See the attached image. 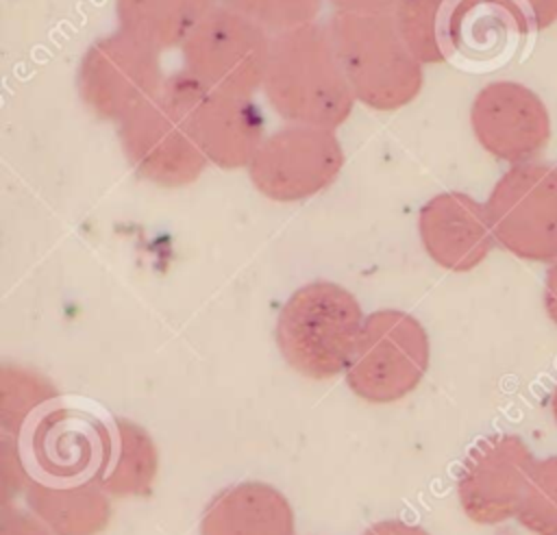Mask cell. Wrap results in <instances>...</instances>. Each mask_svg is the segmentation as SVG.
I'll use <instances>...</instances> for the list:
<instances>
[{
    "label": "cell",
    "mask_w": 557,
    "mask_h": 535,
    "mask_svg": "<svg viewBox=\"0 0 557 535\" xmlns=\"http://www.w3.org/2000/svg\"><path fill=\"white\" fill-rule=\"evenodd\" d=\"M263 94L287 124L329 130L342 126L357 102L329 26L315 22L272 37Z\"/></svg>",
    "instance_id": "obj_1"
},
{
    "label": "cell",
    "mask_w": 557,
    "mask_h": 535,
    "mask_svg": "<svg viewBox=\"0 0 557 535\" xmlns=\"http://www.w3.org/2000/svg\"><path fill=\"white\" fill-rule=\"evenodd\" d=\"M357 298L331 281L298 287L276 318V346L292 370L329 381L348 370L363 328Z\"/></svg>",
    "instance_id": "obj_2"
},
{
    "label": "cell",
    "mask_w": 557,
    "mask_h": 535,
    "mask_svg": "<svg viewBox=\"0 0 557 535\" xmlns=\"http://www.w3.org/2000/svg\"><path fill=\"white\" fill-rule=\"evenodd\" d=\"M329 33L357 102L396 111L418 98L424 72L392 15L337 13Z\"/></svg>",
    "instance_id": "obj_3"
},
{
    "label": "cell",
    "mask_w": 557,
    "mask_h": 535,
    "mask_svg": "<svg viewBox=\"0 0 557 535\" xmlns=\"http://www.w3.org/2000/svg\"><path fill=\"white\" fill-rule=\"evenodd\" d=\"M159 96L220 170L248 167L265 139L263 115L250 96L207 87L185 70L165 78Z\"/></svg>",
    "instance_id": "obj_4"
},
{
    "label": "cell",
    "mask_w": 557,
    "mask_h": 535,
    "mask_svg": "<svg viewBox=\"0 0 557 535\" xmlns=\"http://www.w3.org/2000/svg\"><path fill=\"white\" fill-rule=\"evenodd\" d=\"M429 361L431 341L422 322L400 309H379L366 315L344 376L357 398L387 405L403 400L422 383Z\"/></svg>",
    "instance_id": "obj_5"
},
{
    "label": "cell",
    "mask_w": 557,
    "mask_h": 535,
    "mask_svg": "<svg viewBox=\"0 0 557 535\" xmlns=\"http://www.w3.org/2000/svg\"><path fill=\"white\" fill-rule=\"evenodd\" d=\"M500 248L524 261H557V167L529 161L511 165L485 200Z\"/></svg>",
    "instance_id": "obj_6"
},
{
    "label": "cell",
    "mask_w": 557,
    "mask_h": 535,
    "mask_svg": "<svg viewBox=\"0 0 557 535\" xmlns=\"http://www.w3.org/2000/svg\"><path fill=\"white\" fill-rule=\"evenodd\" d=\"M76 87L96 117L120 124L161 94L159 50L124 30L100 37L81 59Z\"/></svg>",
    "instance_id": "obj_7"
},
{
    "label": "cell",
    "mask_w": 557,
    "mask_h": 535,
    "mask_svg": "<svg viewBox=\"0 0 557 535\" xmlns=\"http://www.w3.org/2000/svg\"><path fill=\"white\" fill-rule=\"evenodd\" d=\"M270 43L255 22L224 4L213 7L181 46L183 70L207 87L252 96L263 87Z\"/></svg>",
    "instance_id": "obj_8"
},
{
    "label": "cell",
    "mask_w": 557,
    "mask_h": 535,
    "mask_svg": "<svg viewBox=\"0 0 557 535\" xmlns=\"http://www.w3.org/2000/svg\"><path fill=\"white\" fill-rule=\"evenodd\" d=\"M342 165L344 150L333 130L289 124L265 135L248 165V176L261 196L298 202L326 189Z\"/></svg>",
    "instance_id": "obj_9"
},
{
    "label": "cell",
    "mask_w": 557,
    "mask_h": 535,
    "mask_svg": "<svg viewBox=\"0 0 557 535\" xmlns=\"http://www.w3.org/2000/svg\"><path fill=\"white\" fill-rule=\"evenodd\" d=\"M535 461L529 444L516 433L479 439L457 476V498L466 518L483 526L516 518Z\"/></svg>",
    "instance_id": "obj_10"
},
{
    "label": "cell",
    "mask_w": 557,
    "mask_h": 535,
    "mask_svg": "<svg viewBox=\"0 0 557 535\" xmlns=\"http://www.w3.org/2000/svg\"><path fill=\"white\" fill-rule=\"evenodd\" d=\"M470 124L483 150L509 165L535 161L550 139L546 104L516 80H494L481 87L470 107Z\"/></svg>",
    "instance_id": "obj_11"
},
{
    "label": "cell",
    "mask_w": 557,
    "mask_h": 535,
    "mask_svg": "<svg viewBox=\"0 0 557 535\" xmlns=\"http://www.w3.org/2000/svg\"><path fill=\"white\" fill-rule=\"evenodd\" d=\"M117 139L137 176L159 187L191 185L209 163L161 96L122 120Z\"/></svg>",
    "instance_id": "obj_12"
},
{
    "label": "cell",
    "mask_w": 557,
    "mask_h": 535,
    "mask_svg": "<svg viewBox=\"0 0 557 535\" xmlns=\"http://www.w3.org/2000/svg\"><path fill=\"white\" fill-rule=\"evenodd\" d=\"M531 30L516 0H455L446 22V57L470 70H494L513 57Z\"/></svg>",
    "instance_id": "obj_13"
},
{
    "label": "cell",
    "mask_w": 557,
    "mask_h": 535,
    "mask_svg": "<svg viewBox=\"0 0 557 535\" xmlns=\"http://www.w3.org/2000/svg\"><path fill=\"white\" fill-rule=\"evenodd\" d=\"M418 235L426 254L444 270L470 272L496 246L485 204L463 191H442L418 213Z\"/></svg>",
    "instance_id": "obj_14"
},
{
    "label": "cell",
    "mask_w": 557,
    "mask_h": 535,
    "mask_svg": "<svg viewBox=\"0 0 557 535\" xmlns=\"http://www.w3.org/2000/svg\"><path fill=\"white\" fill-rule=\"evenodd\" d=\"M109 424L72 407L44 411L28 435L35 465L46 478L78 481L94 478L107 441Z\"/></svg>",
    "instance_id": "obj_15"
},
{
    "label": "cell",
    "mask_w": 557,
    "mask_h": 535,
    "mask_svg": "<svg viewBox=\"0 0 557 535\" xmlns=\"http://www.w3.org/2000/svg\"><path fill=\"white\" fill-rule=\"evenodd\" d=\"M200 535H294V509L270 483H233L207 502Z\"/></svg>",
    "instance_id": "obj_16"
},
{
    "label": "cell",
    "mask_w": 557,
    "mask_h": 535,
    "mask_svg": "<svg viewBox=\"0 0 557 535\" xmlns=\"http://www.w3.org/2000/svg\"><path fill=\"white\" fill-rule=\"evenodd\" d=\"M24 496L54 535H100L111 520L109 494L94 478H30Z\"/></svg>",
    "instance_id": "obj_17"
},
{
    "label": "cell",
    "mask_w": 557,
    "mask_h": 535,
    "mask_svg": "<svg viewBox=\"0 0 557 535\" xmlns=\"http://www.w3.org/2000/svg\"><path fill=\"white\" fill-rule=\"evenodd\" d=\"M159 470V452L150 433L128 418L109 422L104 455L94 481L115 498L148 496Z\"/></svg>",
    "instance_id": "obj_18"
},
{
    "label": "cell",
    "mask_w": 557,
    "mask_h": 535,
    "mask_svg": "<svg viewBox=\"0 0 557 535\" xmlns=\"http://www.w3.org/2000/svg\"><path fill=\"white\" fill-rule=\"evenodd\" d=\"M213 7V0H115V15L120 30L168 50L181 48Z\"/></svg>",
    "instance_id": "obj_19"
},
{
    "label": "cell",
    "mask_w": 557,
    "mask_h": 535,
    "mask_svg": "<svg viewBox=\"0 0 557 535\" xmlns=\"http://www.w3.org/2000/svg\"><path fill=\"white\" fill-rule=\"evenodd\" d=\"M453 2L455 0H400L392 15L403 41L422 65L448 61L446 22Z\"/></svg>",
    "instance_id": "obj_20"
},
{
    "label": "cell",
    "mask_w": 557,
    "mask_h": 535,
    "mask_svg": "<svg viewBox=\"0 0 557 535\" xmlns=\"http://www.w3.org/2000/svg\"><path fill=\"white\" fill-rule=\"evenodd\" d=\"M57 387L39 372L26 365L4 363L0 368V426L2 433L20 437L33 415L57 400Z\"/></svg>",
    "instance_id": "obj_21"
},
{
    "label": "cell",
    "mask_w": 557,
    "mask_h": 535,
    "mask_svg": "<svg viewBox=\"0 0 557 535\" xmlns=\"http://www.w3.org/2000/svg\"><path fill=\"white\" fill-rule=\"evenodd\" d=\"M516 520L533 535H557V455L535 461Z\"/></svg>",
    "instance_id": "obj_22"
},
{
    "label": "cell",
    "mask_w": 557,
    "mask_h": 535,
    "mask_svg": "<svg viewBox=\"0 0 557 535\" xmlns=\"http://www.w3.org/2000/svg\"><path fill=\"white\" fill-rule=\"evenodd\" d=\"M222 4L274 37L313 24L322 9V0H222Z\"/></svg>",
    "instance_id": "obj_23"
},
{
    "label": "cell",
    "mask_w": 557,
    "mask_h": 535,
    "mask_svg": "<svg viewBox=\"0 0 557 535\" xmlns=\"http://www.w3.org/2000/svg\"><path fill=\"white\" fill-rule=\"evenodd\" d=\"M0 478H2V507L11 505V498L26 489L30 476L24 468V459L20 455V446L13 435L2 433L0 439Z\"/></svg>",
    "instance_id": "obj_24"
},
{
    "label": "cell",
    "mask_w": 557,
    "mask_h": 535,
    "mask_svg": "<svg viewBox=\"0 0 557 535\" xmlns=\"http://www.w3.org/2000/svg\"><path fill=\"white\" fill-rule=\"evenodd\" d=\"M0 535H54L33 511L15 509L13 505L0 511Z\"/></svg>",
    "instance_id": "obj_25"
},
{
    "label": "cell",
    "mask_w": 557,
    "mask_h": 535,
    "mask_svg": "<svg viewBox=\"0 0 557 535\" xmlns=\"http://www.w3.org/2000/svg\"><path fill=\"white\" fill-rule=\"evenodd\" d=\"M337 13L359 15H394L400 0H329Z\"/></svg>",
    "instance_id": "obj_26"
},
{
    "label": "cell",
    "mask_w": 557,
    "mask_h": 535,
    "mask_svg": "<svg viewBox=\"0 0 557 535\" xmlns=\"http://www.w3.org/2000/svg\"><path fill=\"white\" fill-rule=\"evenodd\" d=\"M533 30H544L557 22V0H516Z\"/></svg>",
    "instance_id": "obj_27"
},
{
    "label": "cell",
    "mask_w": 557,
    "mask_h": 535,
    "mask_svg": "<svg viewBox=\"0 0 557 535\" xmlns=\"http://www.w3.org/2000/svg\"><path fill=\"white\" fill-rule=\"evenodd\" d=\"M361 535H431L426 528L418 524H409L405 520H381L368 526Z\"/></svg>",
    "instance_id": "obj_28"
},
{
    "label": "cell",
    "mask_w": 557,
    "mask_h": 535,
    "mask_svg": "<svg viewBox=\"0 0 557 535\" xmlns=\"http://www.w3.org/2000/svg\"><path fill=\"white\" fill-rule=\"evenodd\" d=\"M544 309L553 324L557 326V261H553L546 270L544 278Z\"/></svg>",
    "instance_id": "obj_29"
},
{
    "label": "cell",
    "mask_w": 557,
    "mask_h": 535,
    "mask_svg": "<svg viewBox=\"0 0 557 535\" xmlns=\"http://www.w3.org/2000/svg\"><path fill=\"white\" fill-rule=\"evenodd\" d=\"M550 411H553V418L557 422V383H555V389L550 394Z\"/></svg>",
    "instance_id": "obj_30"
}]
</instances>
